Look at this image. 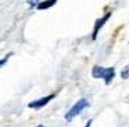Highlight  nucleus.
Returning <instances> with one entry per match:
<instances>
[{"mask_svg":"<svg viewBox=\"0 0 129 127\" xmlns=\"http://www.w3.org/2000/svg\"><path fill=\"white\" fill-rule=\"evenodd\" d=\"M92 76L94 79H103L106 84H110L112 82L115 76V69L112 66L110 68H103V66H94L93 68V72H92Z\"/></svg>","mask_w":129,"mask_h":127,"instance_id":"nucleus-1","label":"nucleus"},{"mask_svg":"<svg viewBox=\"0 0 129 127\" xmlns=\"http://www.w3.org/2000/svg\"><path fill=\"white\" fill-rule=\"evenodd\" d=\"M87 106H89V101H87L86 98H81L78 102H75V104L72 105V108L67 112V115H65V120L71 121L75 116H78L79 113H81L85 108H87Z\"/></svg>","mask_w":129,"mask_h":127,"instance_id":"nucleus-2","label":"nucleus"},{"mask_svg":"<svg viewBox=\"0 0 129 127\" xmlns=\"http://www.w3.org/2000/svg\"><path fill=\"white\" fill-rule=\"evenodd\" d=\"M54 97H56V93L50 94V95H46V97H43V98H39V99H36V101L29 102L28 106H29V108H34V109H40V108L46 106V105H47L49 102H50L51 99L54 98Z\"/></svg>","mask_w":129,"mask_h":127,"instance_id":"nucleus-3","label":"nucleus"},{"mask_svg":"<svg viewBox=\"0 0 129 127\" xmlns=\"http://www.w3.org/2000/svg\"><path fill=\"white\" fill-rule=\"evenodd\" d=\"M110 17H111V13H107L106 15L103 17V18H100V19H97V21H96V24H94V29H93V33H92V39H93V40H94V39L97 37V35H99V32H100V29L103 28V25L110 19Z\"/></svg>","mask_w":129,"mask_h":127,"instance_id":"nucleus-4","label":"nucleus"},{"mask_svg":"<svg viewBox=\"0 0 129 127\" xmlns=\"http://www.w3.org/2000/svg\"><path fill=\"white\" fill-rule=\"evenodd\" d=\"M56 3H57V0H45V2H42V3L38 4V10H46V8H50V7H53Z\"/></svg>","mask_w":129,"mask_h":127,"instance_id":"nucleus-5","label":"nucleus"},{"mask_svg":"<svg viewBox=\"0 0 129 127\" xmlns=\"http://www.w3.org/2000/svg\"><path fill=\"white\" fill-rule=\"evenodd\" d=\"M121 77H122V79H128L129 77V65H126L125 68L122 69V72H121Z\"/></svg>","mask_w":129,"mask_h":127,"instance_id":"nucleus-6","label":"nucleus"},{"mask_svg":"<svg viewBox=\"0 0 129 127\" xmlns=\"http://www.w3.org/2000/svg\"><path fill=\"white\" fill-rule=\"evenodd\" d=\"M11 55H13V52H9V54H7V55H6V57H4V58H3V59L0 61V68H2V66H3V65H4V64H6V62H7V59H9V58H10V57H11Z\"/></svg>","mask_w":129,"mask_h":127,"instance_id":"nucleus-7","label":"nucleus"},{"mask_svg":"<svg viewBox=\"0 0 129 127\" xmlns=\"http://www.w3.org/2000/svg\"><path fill=\"white\" fill-rule=\"evenodd\" d=\"M26 3L29 6H36V4H39V0H26Z\"/></svg>","mask_w":129,"mask_h":127,"instance_id":"nucleus-8","label":"nucleus"},{"mask_svg":"<svg viewBox=\"0 0 129 127\" xmlns=\"http://www.w3.org/2000/svg\"><path fill=\"white\" fill-rule=\"evenodd\" d=\"M90 126H92V120H89V121H87V123H86V126H85V127H90Z\"/></svg>","mask_w":129,"mask_h":127,"instance_id":"nucleus-9","label":"nucleus"},{"mask_svg":"<svg viewBox=\"0 0 129 127\" xmlns=\"http://www.w3.org/2000/svg\"><path fill=\"white\" fill-rule=\"evenodd\" d=\"M38 127H46V126H38Z\"/></svg>","mask_w":129,"mask_h":127,"instance_id":"nucleus-10","label":"nucleus"}]
</instances>
